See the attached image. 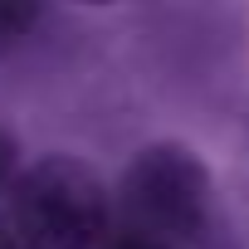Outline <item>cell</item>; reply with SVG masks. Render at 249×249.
I'll return each mask as SVG.
<instances>
[{
  "label": "cell",
  "instance_id": "1",
  "mask_svg": "<svg viewBox=\"0 0 249 249\" xmlns=\"http://www.w3.org/2000/svg\"><path fill=\"white\" fill-rule=\"evenodd\" d=\"M10 230L20 249H98L107 234V191L78 157H39L10 181Z\"/></svg>",
  "mask_w": 249,
  "mask_h": 249
},
{
  "label": "cell",
  "instance_id": "2",
  "mask_svg": "<svg viewBox=\"0 0 249 249\" xmlns=\"http://www.w3.org/2000/svg\"><path fill=\"white\" fill-rule=\"evenodd\" d=\"M117 205L127 215V234H147L157 244L196 239L210 220V171L191 147L152 142L122 171Z\"/></svg>",
  "mask_w": 249,
  "mask_h": 249
},
{
  "label": "cell",
  "instance_id": "3",
  "mask_svg": "<svg viewBox=\"0 0 249 249\" xmlns=\"http://www.w3.org/2000/svg\"><path fill=\"white\" fill-rule=\"evenodd\" d=\"M44 20V0H0V54L25 44Z\"/></svg>",
  "mask_w": 249,
  "mask_h": 249
},
{
  "label": "cell",
  "instance_id": "4",
  "mask_svg": "<svg viewBox=\"0 0 249 249\" xmlns=\"http://www.w3.org/2000/svg\"><path fill=\"white\" fill-rule=\"evenodd\" d=\"M15 176H20V147H15V137L5 127H0V191H5Z\"/></svg>",
  "mask_w": 249,
  "mask_h": 249
},
{
  "label": "cell",
  "instance_id": "5",
  "mask_svg": "<svg viewBox=\"0 0 249 249\" xmlns=\"http://www.w3.org/2000/svg\"><path fill=\"white\" fill-rule=\"evenodd\" d=\"M103 249H171V244H157V239H147V234H117V239L103 244Z\"/></svg>",
  "mask_w": 249,
  "mask_h": 249
},
{
  "label": "cell",
  "instance_id": "6",
  "mask_svg": "<svg viewBox=\"0 0 249 249\" xmlns=\"http://www.w3.org/2000/svg\"><path fill=\"white\" fill-rule=\"evenodd\" d=\"M0 249H20V239L10 230V215H0Z\"/></svg>",
  "mask_w": 249,
  "mask_h": 249
},
{
  "label": "cell",
  "instance_id": "7",
  "mask_svg": "<svg viewBox=\"0 0 249 249\" xmlns=\"http://www.w3.org/2000/svg\"><path fill=\"white\" fill-rule=\"evenodd\" d=\"M83 5H107V0H83Z\"/></svg>",
  "mask_w": 249,
  "mask_h": 249
}]
</instances>
